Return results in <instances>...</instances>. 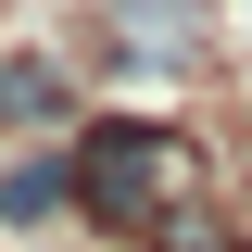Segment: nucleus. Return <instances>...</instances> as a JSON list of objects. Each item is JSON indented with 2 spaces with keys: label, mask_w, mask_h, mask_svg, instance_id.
Returning <instances> with one entry per match:
<instances>
[{
  "label": "nucleus",
  "mask_w": 252,
  "mask_h": 252,
  "mask_svg": "<svg viewBox=\"0 0 252 252\" xmlns=\"http://www.w3.org/2000/svg\"><path fill=\"white\" fill-rule=\"evenodd\" d=\"M164 164H177L164 126H89V152H76V202L114 215V227H139V215H152V189H164Z\"/></svg>",
  "instance_id": "nucleus-1"
},
{
  "label": "nucleus",
  "mask_w": 252,
  "mask_h": 252,
  "mask_svg": "<svg viewBox=\"0 0 252 252\" xmlns=\"http://www.w3.org/2000/svg\"><path fill=\"white\" fill-rule=\"evenodd\" d=\"M126 51H139V63L189 51V0H126Z\"/></svg>",
  "instance_id": "nucleus-2"
},
{
  "label": "nucleus",
  "mask_w": 252,
  "mask_h": 252,
  "mask_svg": "<svg viewBox=\"0 0 252 252\" xmlns=\"http://www.w3.org/2000/svg\"><path fill=\"white\" fill-rule=\"evenodd\" d=\"M51 101H63L51 63H0V114H51Z\"/></svg>",
  "instance_id": "nucleus-3"
}]
</instances>
